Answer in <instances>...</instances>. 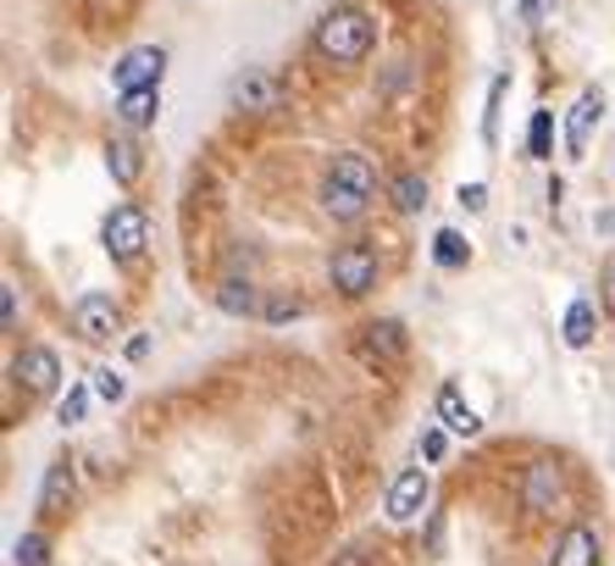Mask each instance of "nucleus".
<instances>
[{"label": "nucleus", "instance_id": "nucleus-1", "mask_svg": "<svg viewBox=\"0 0 615 566\" xmlns=\"http://www.w3.org/2000/svg\"><path fill=\"white\" fill-rule=\"evenodd\" d=\"M311 45H316V56H322V61H333V67H356V61H367V56H372V45H378V23H372V12H367V7H333V12L316 23Z\"/></svg>", "mask_w": 615, "mask_h": 566}, {"label": "nucleus", "instance_id": "nucleus-2", "mask_svg": "<svg viewBox=\"0 0 615 566\" xmlns=\"http://www.w3.org/2000/svg\"><path fill=\"white\" fill-rule=\"evenodd\" d=\"M378 251L372 245H361V239H349V245H338L333 251V262H327V278H333V289L344 294V300H361L372 284H378Z\"/></svg>", "mask_w": 615, "mask_h": 566}, {"label": "nucleus", "instance_id": "nucleus-3", "mask_svg": "<svg viewBox=\"0 0 615 566\" xmlns=\"http://www.w3.org/2000/svg\"><path fill=\"white\" fill-rule=\"evenodd\" d=\"M101 239H106V256L112 262H139L144 245H150V217H144V206H117L106 217Z\"/></svg>", "mask_w": 615, "mask_h": 566}, {"label": "nucleus", "instance_id": "nucleus-4", "mask_svg": "<svg viewBox=\"0 0 615 566\" xmlns=\"http://www.w3.org/2000/svg\"><path fill=\"white\" fill-rule=\"evenodd\" d=\"M228 101H233V112H250V117H272V112L283 106V84H278L272 72H260V67H244V72L233 78Z\"/></svg>", "mask_w": 615, "mask_h": 566}, {"label": "nucleus", "instance_id": "nucleus-5", "mask_svg": "<svg viewBox=\"0 0 615 566\" xmlns=\"http://www.w3.org/2000/svg\"><path fill=\"white\" fill-rule=\"evenodd\" d=\"M161 72H166V50H161V45H134V50L112 67L117 95H128V90H161Z\"/></svg>", "mask_w": 615, "mask_h": 566}, {"label": "nucleus", "instance_id": "nucleus-6", "mask_svg": "<svg viewBox=\"0 0 615 566\" xmlns=\"http://www.w3.org/2000/svg\"><path fill=\"white\" fill-rule=\"evenodd\" d=\"M72 328H78V339L106 345V339H117V328H123V311H117L112 294H83V300L72 305Z\"/></svg>", "mask_w": 615, "mask_h": 566}, {"label": "nucleus", "instance_id": "nucleus-7", "mask_svg": "<svg viewBox=\"0 0 615 566\" xmlns=\"http://www.w3.org/2000/svg\"><path fill=\"white\" fill-rule=\"evenodd\" d=\"M560 495H566V472H560V461L544 455V461H533V466L521 472V506H526V511L544 517V511L560 506Z\"/></svg>", "mask_w": 615, "mask_h": 566}, {"label": "nucleus", "instance_id": "nucleus-8", "mask_svg": "<svg viewBox=\"0 0 615 566\" xmlns=\"http://www.w3.org/2000/svg\"><path fill=\"white\" fill-rule=\"evenodd\" d=\"M427 495H432V483H427V472L421 466H405L394 483H388V500H383V511H388V522H416L421 511H427Z\"/></svg>", "mask_w": 615, "mask_h": 566}, {"label": "nucleus", "instance_id": "nucleus-9", "mask_svg": "<svg viewBox=\"0 0 615 566\" xmlns=\"http://www.w3.org/2000/svg\"><path fill=\"white\" fill-rule=\"evenodd\" d=\"M12 378H18L28 394H50V389L61 383V361H56V350H45V345H28V350L12 361Z\"/></svg>", "mask_w": 615, "mask_h": 566}, {"label": "nucleus", "instance_id": "nucleus-10", "mask_svg": "<svg viewBox=\"0 0 615 566\" xmlns=\"http://www.w3.org/2000/svg\"><path fill=\"white\" fill-rule=\"evenodd\" d=\"M549 566H599V528L588 522H571L560 539H555V555Z\"/></svg>", "mask_w": 615, "mask_h": 566}, {"label": "nucleus", "instance_id": "nucleus-11", "mask_svg": "<svg viewBox=\"0 0 615 566\" xmlns=\"http://www.w3.org/2000/svg\"><path fill=\"white\" fill-rule=\"evenodd\" d=\"M405 322H394V316H378V322H367V334H361V356L367 361H399L405 356Z\"/></svg>", "mask_w": 615, "mask_h": 566}, {"label": "nucleus", "instance_id": "nucleus-12", "mask_svg": "<svg viewBox=\"0 0 615 566\" xmlns=\"http://www.w3.org/2000/svg\"><path fill=\"white\" fill-rule=\"evenodd\" d=\"M599 117H604V95H599V90H582V95H577V106H571V117H566V150H571V155H582V150H588V139H593Z\"/></svg>", "mask_w": 615, "mask_h": 566}, {"label": "nucleus", "instance_id": "nucleus-13", "mask_svg": "<svg viewBox=\"0 0 615 566\" xmlns=\"http://www.w3.org/2000/svg\"><path fill=\"white\" fill-rule=\"evenodd\" d=\"M327 178L333 184H344V189H356V195H378V168L361 155V150H344V155H333V168H327Z\"/></svg>", "mask_w": 615, "mask_h": 566}, {"label": "nucleus", "instance_id": "nucleus-14", "mask_svg": "<svg viewBox=\"0 0 615 566\" xmlns=\"http://www.w3.org/2000/svg\"><path fill=\"white\" fill-rule=\"evenodd\" d=\"M438 423H444L450 434H461V439H472V434L483 428V417L466 406V394H461L455 383H444V389H438Z\"/></svg>", "mask_w": 615, "mask_h": 566}, {"label": "nucleus", "instance_id": "nucleus-15", "mask_svg": "<svg viewBox=\"0 0 615 566\" xmlns=\"http://www.w3.org/2000/svg\"><path fill=\"white\" fill-rule=\"evenodd\" d=\"M106 173H112L123 189H128V184H139V173H144V150H139V139H128V134H123V139H112V145H106Z\"/></svg>", "mask_w": 615, "mask_h": 566}, {"label": "nucleus", "instance_id": "nucleus-16", "mask_svg": "<svg viewBox=\"0 0 615 566\" xmlns=\"http://www.w3.org/2000/svg\"><path fill=\"white\" fill-rule=\"evenodd\" d=\"M72 489H78V477H72V461H50V472H45V483H39V511H45V517L67 511Z\"/></svg>", "mask_w": 615, "mask_h": 566}, {"label": "nucleus", "instance_id": "nucleus-17", "mask_svg": "<svg viewBox=\"0 0 615 566\" xmlns=\"http://www.w3.org/2000/svg\"><path fill=\"white\" fill-rule=\"evenodd\" d=\"M367 206H372L367 195H356V189H344V184L322 178V211H327L333 222H356V217H361Z\"/></svg>", "mask_w": 615, "mask_h": 566}, {"label": "nucleus", "instance_id": "nucleus-18", "mask_svg": "<svg viewBox=\"0 0 615 566\" xmlns=\"http://www.w3.org/2000/svg\"><path fill=\"white\" fill-rule=\"evenodd\" d=\"M117 117H123L128 128H150V123L161 117V90H128V95L117 101Z\"/></svg>", "mask_w": 615, "mask_h": 566}, {"label": "nucleus", "instance_id": "nucleus-19", "mask_svg": "<svg viewBox=\"0 0 615 566\" xmlns=\"http://www.w3.org/2000/svg\"><path fill=\"white\" fill-rule=\"evenodd\" d=\"M388 195H394V211L416 217V211L427 206V178H421V173H399V178L388 184Z\"/></svg>", "mask_w": 615, "mask_h": 566}, {"label": "nucleus", "instance_id": "nucleus-20", "mask_svg": "<svg viewBox=\"0 0 615 566\" xmlns=\"http://www.w3.org/2000/svg\"><path fill=\"white\" fill-rule=\"evenodd\" d=\"M432 262H438V267H466V262H472V245H466L455 228H438V233H432Z\"/></svg>", "mask_w": 615, "mask_h": 566}, {"label": "nucleus", "instance_id": "nucleus-21", "mask_svg": "<svg viewBox=\"0 0 615 566\" xmlns=\"http://www.w3.org/2000/svg\"><path fill=\"white\" fill-rule=\"evenodd\" d=\"M566 345L571 350H588L593 345V305L588 300H571L566 305Z\"/></svg>", "mask_w": 615, "mask_h": 566}, {"label": "nucleus", "instance_id": "nucleus-22", "mask_svg": "<svg viewBox=\"0 0 615 566\" xmlns=\"http://www.w3.org/2000/svg\"><path fill=\"white\" fill-rule=\"evenodd\" d=\"M217 305H222L228 316H250V311H255V289H250L244 278H222V284H217Z\"/></svg>", "mask_w": 615, "mask_h": 566}, {"label": "nucleus", "instance_id": "nucleus-23", "mask_svg": "<svg viewBox=\"0 0 615 566\" xmlns=\"http://www.w3.org/2000/svg\"><path fill=\"white\" fill-rule=\"evenodd\" d=\"M526 155H538V161L555 155V117H549V112H538L533 128H526Z\"/></svg>", "mask_w": 615, "mask_h": 566}, {"label": "nucleus", "instance_id": "nucleus-24", "mask_svg": "<svg viewBox=\"0 0 615 566\" xmlns=\"http://www.w3.org/2000/svg\"><path fill=\"white\" fill-rule=\"evenodd\" d=\"M12 561H18V566H50V539H45V533H23Z\"/></svg>", "mask_w": 615, "mask_h": 566}, {"label": "nucleus", "instance_id": "nucleus-25", "mask_svg": "<svg viewBox=\"0 0 615 566\" xmlns=\"http://www.w3.org/2000/svg\"><path fill=\"white\" fill-rule=\"evenodd\" d=\"M83 412H90V389L78 383V389H67V394H61V406H56V423H61V428H72V423H83Z\"/></svg>", "mask_w": 615, "mask_h": 566}, {"label": "nucleus", "instance_id": "nucleus-26", "mask_svg": "<svg viewBox=\"0 0 615 566\" xmlns=\"http://www.w3.org/2000/svg\"><path fill=\"white\" fill-rule=\"evenodd\" d=\"M90 389H95L101 400H112V406H117V400H123V378H117L112 367H95V378H90Z\"/></svg>", "mask_w": 615, "mask_h": 566}, {"label": "nucleus", "instance_id": "nucleus-27", "mask_svg": "<svg viewBox=\"0 0 615 566\" xmlns=\"http://www.w3.org/2000/svg\"><path fill=\"white\" fill-rule=\"evenodd\" d=\"M444 434H450V428H427V434H421V455H427V461H444Z\"/></svg>", "mask_w": 615, "mask_h": 566}, {"label": "nucleus", "instance_id": "nucleus-28", "mask_svg": "<svg viewBox=\"0 0 615 566\" xmlns=\"http://www.w3.org/2000/svg\"><path fill=\"white\" fill-rule=\"evenodd\" d=\"M0 322H7V334L18 328V289H12V284L0 289Z\"/></svg>", "mask_w": 615, "mask_h": 566}, {"label": "nucleus", "instance_id": "nucleus-29", "mask_svg": "<svg viewBox=\"0 0 615 566\" xmlns=\"http://www.w3.org/2000/svg\"><path fill=\"white\" fill-rule=\"evenodd\" d=\"M300 316V300H267V322H289Z\"/></svg>", "mask_w": 615, "mask_h": 566}, {"label": "nucleus", "instance_id": "nucleus-30", "mask_svg": "<svg viewBox=\"0 0 615 566\" xmlns=\"http://www.w3.org/2000/svg\"><path fill=\"white\" fill-rule=\"evenodd\" d=\"M333 566H372V550H367V544H349V550H344Z\"/></svg>", "mask_w": 615, "mask_h": 566}, {"label": "nucleus", "instance_id": "nucleus-31", "mask_svg": "<svg viewBox=\"0 0 615 566\" xmlns=\"http://www.w3.org/2000/svg\"><path fill=\"white\" fill-rule=\"evenodd\" d=\"M461 206H466V211H483V206H488V189H483V184H466V189H461Z\"/></svg>", "mask_w": 615, "mask_h": 566}, {"label": "nucleus", "instance_id": "nucleus-32", "mask_svg": "<svg viewBox=\"0 0 615 566\" xmlns=\"http://www.w3.org/2000/svg\"><path fill=\"white\" fill-rule=\"evenodd\" d=\"M599 289H604V305H610V316H615V267H604V278H599Z\"/></svg>", "mask_w": 615, "mask_h": 566}, {"label": "nucleus", "instance_id": "nucleus-33", "mask_svg": "<svg viewBox=\"0 0 615 566\" xmlns=\"http://www.w3.org/2000/svg\"><path fill=\"white\" fill-rule=\"evenodd\" d=\"M128 356H134V361H144V356H150V339H144V334H139V339H128Z\"/></svg>", "mask_w": 615, "mask_h": 566}, {"label": "nucleus", "instance_id": "nucleus-34", "mask_svg": "<svg viewBox=\"0 0 615 566\" xmlns=\"http://www.w3.org/2000/svg\"><path fill=\"white\" fill-rule=\"evenodd\" d=\"M521 12H526V23H538V0H521Z\"/></svg>", "mask_w": 615, "mask_h": 566}]
</instances>
